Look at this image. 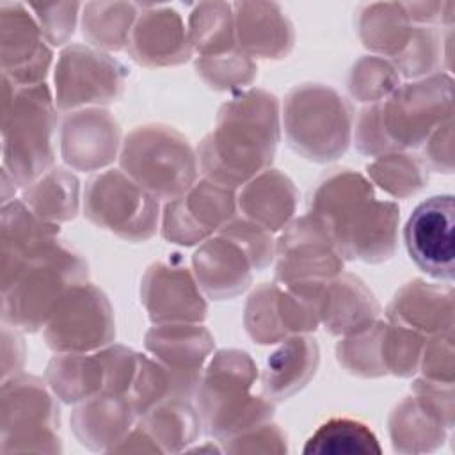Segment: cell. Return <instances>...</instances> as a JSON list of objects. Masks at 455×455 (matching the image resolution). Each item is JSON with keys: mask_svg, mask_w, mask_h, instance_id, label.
<instances>
[{"mask_svg": "<svg viewBox=\"0 0 455 455\" xmlns=\"http://www.w3.org/2000/svg\"><path fill=\"white\" fill-rule=\"evenodd\" d=\"M277 98L263 89L240 91L217 114L215 128L199 142L204 178L229 188L270 167L281 135Z\"/></svg>", "mask_w": 455, "mask_h": 455, "instance_id": "cell-1", "label": "cell"}, {"mask_svg": "<svg viewBox=\"0 0 455 455\" xmlns=\"http://www.w3.org/2000/svg\"><path fill=\"white\" fill-rule=\"evenodd\" d=\"M307 208L327 228L343 259L380 263L395 254L400 208L377 199L363 174L336 169L316 185Z\"/></svg>", "mask_w": 455, "mask_h": 455, "instance_id": "cell-2", "label": "cell"}, {"mask_svg": "<svg viewBox=\"0 0 455 455\" xmlns=\"http://www.w3.org/2000/svg\"><path fill=\"white\" fill-rule=\"evenodd\" d=\"M453 114V82L446 73L398 85L386 100L361 110L355 146L366 156L419 148Z\"/></svg>", "mask_w": 455, "mask_h": 455, "instance_id": "cell-3", "label": "cell"}, {"mask_svg": "<svg viewBox=\"0 0 455 455\" xmlns=\"http://www.w3.org/2000/svg\"><path fill=\"white\" fill-rule=\"evenodd\" d=\"M259 373L252 357L238 348L215 352L194 393L201 432L219 441L270 421L274 402L251 389Z\"/></svg>", "mask_w": 455, "mask_h": 455, "instance_id": "cell-4", "label": "cell"}, {"mask_svg": "<svg viewBox=\"0 0 455 455\" xmlns=\"http://www.w3.org/2000/svg\"><path fill=\"white\" fill-rule=\"evenodd\" d=\"M57 105L46 84L20 87L2 76L4 171L27 187L53 167Z\"/></svg>", "mask_w": 455, "mask_h": 455, "instance_id": "cell-5", "label": "cell"}, {"mask_svg": "<svg viewBox=\"0 0 455 455\" xmlns=\"http://www.w3.org/2000/svg\"><path fill=\"white\" fill-rule=\"evenodd\" d=\"M87 275L85 259L57 238L2 288L4 323L25 332L44 329L64 295Z\"/></svg>", "mask_w": 455, "mask_h": 455, "instance_id": "cell-6", "label": "cell"}, {"mask_svg": "<svg viewBox=\"0 0 455 455\" xmlns=\"http://www.w3.org/2000/svg\"><path fill=\"white\" fill-rule=\"evenodd\" d=\"M121 169L158 201L183 196L199 174L197 153L176 128L151 123L135 126L121 142Z\"/></svg>", "mask_w": 455, "mask_h": 455, "instance_id": "cell-7", "label": "cell"}, {"mask_svg": "<svg viewBox=\"0 0 455 455\" xmlns=\"http://www.w3.org/2000/svg\"><path fill=\"white\" fill-rule=\"evenodd\" d=\"M283 126L288 146L311 162L338 160L352 139V108L323 84H300L283 103Z\"/></svg>", "mask_w": 455, "mask_h": 455, "instance_id": "cell-8", "label": "cell"}, {"mask_svg": "<svg viewBox=\"0 0 455 455\" xmlns=\"http://www.w3.org/2000/svg\"><path fill=\"white\" fill-rule=\"evenodd\" d=\"M34 375L2 380L0 453H60L59 405L55 395Z\"/></svg>", "mask_w": 455, "mask_h": 455, "instance_id": "cell-9", "label": "cell"}, {"mask_svg": "<svg viewBox=\"0 0 455 455\" xmlns=\"http://www.w3.org/2000/svg\"><path fill=\"white\" fill-rule=\"evenodd\" d=\"M84 215L96 228L126 242L149 240L160 224L158 199L137 185L123 169L94 174L84 190Z\"/></svg>", "mask_w": 455, "mask_h": 455, "instance_id": "cell-10", "label": "cell"}, {"mask_svg": "<svg viewBox=\"0 0 455 455\" xmlns=\"http://www.w3.org/2000/svg\"><path fill=\"white\" fill-rule=\"evenodd\" d=\"M55 354L96 352L114 343L116 320L107 295L89 281L73 286L43 329Z\"/></svg>", "mask_w": 455, "mask_h": 455, "instance_id": "cell-11", "label": "cell"}, {"mask_svg": "<svg viewBox=\"0 0 455 455\" xmlns=\"http://www.w3.org/2000/svg\"><path fill=\"white\" fill-rule=\"evenodd\" d=\"M389 437L398 453H428L437 450L453 428V384L418 379L391 411Z\"/></svg>", "mask_w": 455, "mask_h": 455, "instance_id": "cell-12", "label": "cell"}, {"mask_svg": "<svg viewBox=\"0 0 455 455\" xmlns=\"http://www.w3.org/2000/svg\"><path fill=\"white\" fill-rule=\"evenodd\" d=\"M126 73L119 60L101 50L84 44L62 48L53 75L57 110L73 112L116 101L124 89Z\"/></svg>", "mask_w": 455, "mask_h": 455, "instance_id": "cell-13", "label": "cell"}, {"mask_svg": "<svg viewBox=\"0 0 455 455\" xmlns=\"http://www.w3.org/2000/svg\"><path fill=\"white\" fill-rule=\"evenodd\" d=\"M274 258L279 284H325L343 272L345 263L327 228L311 213L281 229Z\"/></svg>", "mask_w": 455, "mask_h": 455, "instance_id": "cell-14", "label": "cell"}, {"mask_svg": "<svg viewBox=\"0 0 455 455\" xmlns=\"http://www.w3.org/2000/svg\"><path fill=\"white\" fill-rule=\"evenodd\" d=\"M235 217V188L203 178L183 196L165 203L160 229L167 242L190 247L213 236Z\"/></svg>", "mask_w": 455, "mask_h": 455, "instance_id": "cell-15", "label": "cell"}, {"mask_svg": "<svg viewBox=\"0 0 455 455\" xmlns=\"http://www.w3.org/2000/svg\"><path fill=\"white\" fill-rule=\"evenodd\" d=\"M455 201L451 194L419 203L403 228V243L412 263L427 275L451 283L455 277Z\"/></svg>", "mask_w": 455, "mask_h": 455, "instance_id": "cell-16", "label": "cell"}, {"mask_svg": "<svg viewBox=\"0 0 455 455\" xmlns=\"http://www.w3.org/2000/svg\"><path fill=\"white\" fill-rule=\"evenodd\" d=\"M176 256L151 263L140 281V302L155 325L201 323L206 318L203 291L194 274Z\"/></svg>", "mask_w": 455, "mask_h": 455, "instance_id": "cell-17", "label": "cell"}, {"mask_svg": "<svg viewBox=\"0 0 455 455\" xmlns=\"http://www.w3.org/2000/svg\"><path fill=\"white\" fill-rule=\"evenodd\" d=\"M144 347L171 375L176 395L192 398L215 339L201 323H160L144 336Z\"/></svg>", "mask_w": 455, "mask_h": 455, "instance_id": "cell-18", "label": "cell"}, {"mask_svg": "<svg viewBox=\"0 0 455 455\" xmlns=\"http://www.w3.org/2000/svg\"><path fill=\"white\" fill-rule=\"evenodd\" d=\"M0 53L2 76L20 87L44 84L53 53L37 20L21 4L0 5Z\"/></svg>", "mask_w": 455, "mask_h": 455, "instance_id": "cell-19", "label": "cell"}, {"mask_svg": "<svg viewBox=\"0 0 455 455\" xmlns=\"http://www.w3.org/2000/svg\"><path fill=\"white\" fill-rule=\"evenodd\" d=\"M121 130L116 117L101 107L68 112L59 132V149L69 169L92 172L116 160Z\"/></svg>", "mask_w": 455, "mask_h": 455, "instance_id": "cell-20", "label": "cell"}, {"mask_svg": "<svg viewBox=\"0 0 455 455\" xmlns=\"http://www.w3.org/2000/svg\"><path fill=\"white\" fill-rule=\"evenodd\" d=\"M252 263L231 238L215 233L192 254V274L201 291L213 300H228L252 283Z\"/></svg>", "mask_w": 455, "mask_h": 455, "instance_id": "cell-21", "label": "cell"}, {"mask_svg": "<svg viewBox=\"0 0 455 455\" xmlns=\"http://www.w3.org/2000/svg\"><path fill=\"white\" fill-rule=\"evenodd\" d=\"M126 50L148 68L178 66L192 57V46L181 16L165 7H153L137 16Z\"/></svg>", "mask_w": 455, "mask_h": 455, "instance_id": "cell-22", "label": "cell"}, {"mask_svg": "<svg viewBox=\"0 0 455 455\" xmlns=\"http://www.w3.org/2000/svg\"><path fill=\"white\" fill-rule=\"evenodd\" d=\"M59 238V224L39 219L21 199L2 204L0 267L2 288L12 281L21 267Z\"/></svg>", "mask_w": 455, "mask_h": 455, "instance_id": "cell-23", "label": "cell"}, {"mask_svg": "<svg viewBox=\"0 0 455 455\" xmlns=\"http://www.w3.org/2000/svg\"><path fill=\"white\" fill-rule=\"evenodd\" d=\"M236 46L247 57L284 59L295 41L290 20L277 4L242 2L235 4Z\"/></svg>", "mask_w": 455, "mask_h": 455, "instance_id": "cell-24", "label": "cell"}, {"mask_svg": "<svg viewBox=\"0 0 455 455\" xmlns=\"http://www.w3.org/2000/svg\"><path fill=\"white\" fill-rule=\"evenodd\" d=\"M386 315L389 322L423 336L453 331V290L414 279L395 293Z\"/></svg>", "mask_w": 455, "mask_h": 455, "instance_id": "cell-25", "label": "cell"}, {"mask_svg": "<svg viewBox=\"0 0 455 455\" xmlns=\"http://www.w3.org/2000/svg\"><path fill=\"white\" fill-rule=\"evenodd\" d=\"M380 313L371 290L352 274L329 279L320 293L318 318L327 332L348 336L371 325Z\"/></svg>", "mask_w": 455, "mask_h": 455, "instance_id": "cell-26", "label": "cell"}, {"mask_svg": "<svg viewBox=\"0 0 455 455\" xmlns=\"http://www.w3.org/2000/svg\"><path fill=\"white\" fill-rule=\"evenodd\" d=\"M320 348L315 338L293 334L268 354L259 375L261 395L268 400L283 402L299 393L316 373Z\"/></svg>", "mask_w": 455, "mask_h": 455, "instance_id": "cell-27", "label": "cell"}, {"mask_svg": "<svg viewBox=\"0 0 455 455\" xmlns=\"http://www.w3.org/2000/svg\"><path fill=\"white\" fill-rule=\"evenodd\" d=\"M137 416L123 395L98 393L71 412V430L82 446L91 451H107L116 446L133 427Z\"/></svg>", "mask_w": 455, "mask_h": 455, "instance_id": "cell-28", "label": "cell"}, {"mask_svg": "<svg viewBox=\"0 0 455 455\" xmlns=\"http://www.w3.org/2000/svg\"><path fill=\"white\" fill-rule=\"evenodd\" d=\"M297 197L293 181L281 171L268 167L242 185L236 208L245 219L277 233L293 219Z\"/></svg>", "mask_w": 455, "mask_h": 455, "instance_id": "cell-29", "label": "cell"}, {"mask_svg": "<svg viewBox=\"0 0 455 455\" xmlns=\"http://www.w3.org/2000/svg\"><path fill=\"white\" fill-rule=\"evenodd\" d=\"M44 380L57 400L76 405L105 391L107 370L100 350L55 354L46 366Z\"/></svg>", "mask_w": 455, "mask_h": 455, "instance_id": "cell-30", "label": "cell"}, {"mask_svg": "<svg viewBox=\"0 0 455 455\" xmlns=\"http://www.w3.org/2000/svg\"><path fill=\"white\" fill-rule=\"evenodd\" d=\"M137 423L155 439L162 453H180L201 432V419L192 398L169 396L151 407Z\"/></svg>", "mask_w": 455, "mask_h": 455, "instance_id": "cell-31", "label": "cell"}, {"mask_svg": "<svg viewBox=\"0 0 455 455\" xmlns=\"http://www.w3.org/2000/svg\"><path fill=\"white\" fill-rule=\"evenodd\" d=\"M418 27L411 25L402 4H371L359 16L357 30L363 44L393 62L411 43Z\"/></svg>", "mask_w": 455, "mask_h": 455, "instance_id": "cell-32", "label": "cell"}, {"mask_svg": "<svg viewBox=\"0 0 455 455\" xmlns=\"http://www.w3.org/2000/svg\"><path fill=\"white\" fill-rule=\"evenodd\" d=\"M80 187L76 176L64 167H52L23 188L21 201L46 222H66L76 217L80 208Z\"/></svg>", "mask_w": 455, "mask_h": 455, "instance_id": "cell-33", "label": "cell"}, {"mask_svg": "<svg viewBox=\"0 0 455 455\" xmlns=\"http://www.w3.org/2000/svg\"><path fill=\"white\" fill-rule=\"evenodd\" d=\"M137 5L124 2L85 4L82 14L84 37L96 48L117 52L128 46L137 21Z\"/></svg>", "mask_w": 455, "mask_h": 455, "instance_id": "cell-34", "label": "cell"}, {"mask_svg": "<svg viewBox=\"0 0 455 455\" xmlns=\"http://www.w3.org/2000/svg\"><path fill=\"white\" fill-rule=\"evenodd\" d=\"M302 451L323 455H371L380 453L382 448L377 435L363 421L331 418L309 435Z\"/></svg>", "mask_w": 455, "mask_h": 455, "instance_id": "cell-35", "label": "cell"}, {"mask_svg": "<svg viewBox=\"0 0 455 455\" xmlns=\"http://www.w3.org/2000/svg\"><path fill=\"white\" fill-rule=\"evenodd\" d=\"M187 34L197 57H217L238 48L229 4H199L190 14Z\"/></svg>", "mask_w": 455, "mask_h": 455, "instance_id": "cell-36", "label": "cell"}, {"mask_svg": "<svg viewBox=\"0 0 455 455\" xmlns=\"http://www.w3.org/2000/svg\"><path fill=\"white\" fill-rule=\"evenodd\" d=\"M371 183L386 194L403 199L421 190L428 181V171L419 158L407 153H387L377 156L366 167Z\"/></svg>", "mask_w": 455, "mask_h": 455, "instance_id": "cell-37", "label": "cell"}, {"mask_svg": "<svg viewBox=\"0 0 455 455\" xmlns=\"http://www.w3.org/2000/svg\"><path fill=\"white\" fill-rule=\"evenodd\" d=\"M382 329L384 322L375 320L366 329L345 336L336 345L338 363L357 377H382L386 375L382 364Z\"/></svg>", "mask_w": 455, "mask_h": 455, "instance_id": "cell-38", "label": "cell"}, {"mask_svg": "<svg viewBox=\"0 0 455 455\" xmlns=\"http://www.w3.org/2000/svg\"><path fill=\"white\" fill-rule=\"evenodd\" d=\"M279 284L263 283L247 299L243 325L247 334L259 345L279 343L288 338L279 315Z\"/></svg>", "mask_w": 455, "mask_h": 455, "instance_id": "cell-39", "label": "cell"}, {"mask_svg": "<svg viewBox=\"0 0 455 455\" xmlns=\"http://www.w3.org/2000/svg\"><path fill=\"white\" fill-rule=\"evenodd\" d=\"M400 85L396 68L384 57L366 55L359 59L350 71L348 89L357 101L379 103Z\"/></svg>", "mask_w": 455, "mask_h": 455, "instance_id": "cell-40", "label": "cell"}, {"mask_svg": "<svg viewBox=\"0 0 455 455\" xmlns=\"http://www.w3.org/2000/svg\"><path fill=\"white\" fill-rule=\"evenodd\" d=\"M425 336L396 325L393 322H384L382 329V364L386 375L411 377L419 370L421 352L425 347Z\"/></svg>", "mask_w": 455, "mask_h": 455, "instance_id": "cell-41", "label": "cell"}, {"mask_svg": "<svg viewBox=\"0 0 455 455\" xmlns=\"http://www.w3.org/2000/svg\"><path fill=\"white\" fill-rule=\"evenodd\" d=\"M169 396H178L169 371L156 359L139 354L135 377L126 393L137 419Z\"/></svg>", "mask_w": 455, "mask_h": 455, "instance_id": "cell-42", "label": "cell"}, {"mask_svg": "<svg viewBox=\"0 0 455 455\" xmlns=\"http://www.w3.org/2000/svg\"><path fill=\"white\" fill-rule=\"evenodd\" d=\"M197 75L217 91H229L249 85L256 73V62L238 48L217 57H196Z\"/></svg>", "mask_w": 455, "mask_h": 455, "instance_id": "cell-43", "label": "cell"}, {"mask_svg": "<svg viewBox=\"0 0 455 455\" xmlns=\"http://www.w3.org/2000/svg\"><path fill=\"white\" fill-rule=\"evenodd\" d=\"M217 233L236 242L249 256L254 270L268 267L275 256V240L272 238V233L245 217L231 219Z\"/></svg>", "mask_w": 455, "mask_h": 455, "instance_id": "cell-44", "label": "cell"}, {"mask_svg": "<svg viewBox=\"0 0 455 455\" xmlns=\"http://www.w3.org/2000/svg\"><path fill=\"white\" fill-rule=\"evenodd\" d=\"M219 443H222V451H228V453H286L288 451L284 432L270 421L254 425Z\"/></svg>", "mask_w": 455, "mask_h": 455, "instance_id": "cell-45", "label": "cell"}, {"mask_svg": "<svg viewBox=\"0 0 455 455\" xmlns=\"http://www.w3.org/2000/svg\"><path fill=\"white\" fill-rule=\"evenodd\" d=\"M80 4H28V9L36 12L37 25L50 46L66 44L76 25V11Z\"/></svg>", "mask_w": 455, "mask_h": 455, "instance_id": "cell-46", "label": "cell"}, {"mask_svg": "<svg viewBox=\"0 0 455 455\" xmlns=\"http://www.w3.org/2000/svg\"><path fill=\"white\" fill-rule=\"evenodd\" d=\"M419 370L423 379L453 384V331L430 336L425 341Z\"/></svg>", "mask_w": 455, "mask_h": 455, "instance_id": "cell-47", "label": "cell"}, {"mask_svg": "<svg viewBox=\"0 0 455 455\" xmlns=\"http://www.w3.org/2000/svg\"><path fill=\"white\" fill-rule=\"evenodd\" d=\"M427 169L450 174L453 171V114L448 116L425 140L423 158Z\"/></svg>", "mask_w": 455, "mask_h": 455, "instance_id": "cell-48", "label": "cell"}]
</instances>
